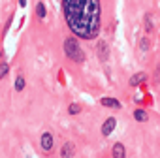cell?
<instances>
[{"label":"cell","mask_w":160,"mask_h":158,"mask_svg":"<svg viewBox=\"0 0 160 158\" xmlns=\"http://www.w3.org/2000/svg\"><path fill=\"white\" fill-rule=\"evenodd\" d=\"M154 83H160V66H158V70L154 72Z\"/></svg>","instance_id":"e0dca14e"},{"label":"cell","mask_w":160,"mask_h":158,"mask_svg":"<svg viewBox=\"0 0 160 158\" xmlns=\"http://www.w3.org/2000/svg\"><path fill=\"white\" fill-rule=\"evenodd\" d=\"M36 13H38V17H40V19H43V17H45V6H43L42 2H38V4H36Z\"/></svg>","instance_id":"7c38bea8"},{"label":"cell","mask_w":160,"mask_h":158,"mask_svg":"<svg viewBox=\"0 0 160 158\" xmlns=\"http://www.w3.org/2000/svg\"><path fill=\"white\" fill-rule=\"evenodd\" d=\"M134 119H136L138 122H147V121H149V115H147V111H143V109H136V111H134Z\"/></svg>","instance_id":"30bf717a"},{"label":"cell","mask_w":160,"mask_h":158,"mask_svg":"<svg viewBox=\"0 0 160 158\" xmlns=\"http://www.w3.org/2000/svg\"><path fill=\"white\" fill-rule=\"evenodd\" d=\"M100 104H102L104 107H111V109H121V102H119V100H115V98H102V100H100Z\"/></svg>","instance_id":"52a82bcc"},{"label":"cell","mask_w":160,"mask_h":158,"mask_svg":"<svg viewBox=\"0 0 160 158\" xmlns=\"http://www.w3.org/2000/svg\"><path fill=\"white\" fill-rule=\"evenodd\" d=\"M139 47H141L143 51H147V49H149V40H147V38H143V40L139 42Z\"/></svg>","instance_id":"2e32d148"},{"label":"cell","mask_w":160,"mask_h":158,"mask_svg":"<svg viewBox=\"0 0 160 158\" xmlns=\"http://www.w3.org/2000/svg\"><path fill=\"white\" fill-rule=\"evenodd\" d=\"M98 57H100V60H108V57H109V47H108V43L106 42H98Z\"/></svg>","instance_id":"8992f818"},{"label":"cell","mask_w":160,"mask_h":158,"mask_svg":"<svg viewBox=\"0 0 160 158\" xmlns=\"http://www.w3.org/2000/svg\"><path fill=\"white\" fill-rule=\"evenodd\" d=\"M145 28H147V32H152V25H151V17L149 15L145 17Z\"/></svg>","instance_id":"9a60e30c"},{"label":"cell","mask_w":160,"mask_h":158,"mask_svg":"<svg viewBox=\"0 0 160 158\" xmlns=\"http://www.w3.org/2000/svg\"><path fill=\"white\" fill-rule=\"evenodd\" d=\"M73 152H75V147H73L72 141H68V143H64L62 149H60V158H72Z\"/></svg>","instance_id":"5b68a950"},{"label":"cell","mask_w":160,"mask_h":158,"mask_svg":"<svg viewBox=\"0 0 160 158\" xmlns=\"http://www.w3.org/2000/svg\"><path fill=\"white\" fill-rule=\"evenodd\" d=\"M64 55L73 62H83L85 60V53L81 51V45L77 43L75 38H66L64 40Z\"/></svg>","instance_id":"7a4b0ae2"},{"label":"cell","mask_w":160,"mask_h":158,"mask_svg":"<svg viewBox=\"0 0 160 158\" xmlns=\"http://www.w3.org/2000/svg\"><path fill=\"white\" fill-rule=\"evenodd\" d=\"M10 72V66L8 64H4V66H0V79H2V77H6V73Z\"/></svg>","instance_id":"5bb4252c"},{"label":"cell","mask_w":160,"mask_h":158,"mask_svg":"<svg viewBox=\"0 0 160 158\" xmlns=\"http://www.w3.org/2000/svg\"><path fill=\"white\" fill-rule=\"evenodd\" d=\"M64 19L70 30L83 38L94 40L100 32V0H62Z\"/></svg>","instance_id":"6da1fadb"},{"label":"cell","mask_w":160,"mask_h":158,"mask_svg":"<svg viewBox=\"0 0 160 158\" xmlns=\"http://www.w3.org/2000/svg\"><path fill=\"white\" fill-rule=\"evenodd\" d=\"M19 6H23V8H25V6H27V0H19Z\"/></svg>","instance_id":"ac0fdd59"},{"label":"cell","mask_w":160,"mask_h":158,"mask_svg":"<svg viewBox=\"0 0 160 158\" xmlns=\"http://www.w3.org/2000/svg\"><path fill=\"white\" fill-rule=\"evenodd\" d=\"M70 115H77L79 111H81V106H79V104H70Z\"/></svg>","instance_id":"4fadbf2b"},{"label":"cell","mask_w":160,"mask_h":158,"mask_svg":"<svg viewBox=\"0 0 160 158\" xmlns=\"http://www.w3.org/2000/svg\"><path fill=\"white\" fill-rule=\"evenodd\" d=\"M40 143H42V149H43L45 152H49V151L53 149V143H55V139H53V134H51V132H43V134H42V139H40Z\"/></svg>","instance_id":"3957f363"},{"label":"cell","mask_w":160,"mask_h":158,"mask_svg":"<svg viewBox=\"0 0 160 158\" xmlns=\"http://www.w3.org/2000/svg\"><path fill=\"white\" fill-rule=\"evenodd\" d=\"M113 158H126V151L122 143H115L113 145Z\"/></svg>","instance_id":"9c48e42d"},{"label":"cell","mask_w":160,"mask_h":158,"mask_svg":"<svg viewBox=\"0 0 160 158\" xmlns=\"http://www.w3.org/2000/svg\"><path fill=\"white\" fill-rule=\"evenodd\" d=\"M0 57H2V49H0Z\"/></svg>","instance_id":"d6986e66"},{"label":"cell","mask_w":160,"mask_h":158,"mask_svg":"<svg viewBox=\"0 0 160 158\" xmlns=\"http://www.w3.org/2000/svg\"><path fill=\"white\" fill-rule=\"evenodd\" d=\"M145 79H147V75H145L143 72H139V73H134V75L130 77V85H132V87H138V85H141V83L145 81Z\"/></svg>","instance_id":"ba28073f"},{"label":"cell","mask_w":160,"mask_h":158,"mask_svg":"<svg viewBox=\"0 0 160 158\" xmlns=\"http://www.w3.org/2000/svg\"><path fill=\"white\" fill-rule=\"evenodd\" d=\"M115 126H117V119H115V117L106 119L104 124H102V134H104V136H111V132L115 130Z\"/></svg>","instance_id":"277c9868"},{"label":"cell","mask_w":160,"mask_h":158,"mask_svg":"<svg viewBox=\"0 0 160 158\" xmlns=\"http://www.w3.org/2000/svg\"><path fill=\"white\" fill-rule=\"evenodd\" d=\"M23 89H25V77H23V75H19V77L15 79V91H19V92H21Z\"/></svg>","instance_id":"8fae6325"}]
</instances>
